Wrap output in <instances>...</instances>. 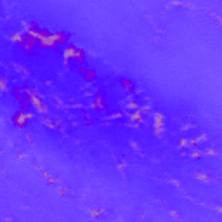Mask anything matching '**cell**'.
<instances>
[{
  "instance_id": "obj_2",
  "label": "cell",
  "mask_w": 222,
  "mask_h": 222,
  "mask_svg": "<svg viewBox=\"0 0 222 222\" xmlns=\"http://www.w3.org/2000/svg\"><path fill=\"white\" fill-rule=\"evenodd\" d=\"M30 118H33V115H31V113H28V111L21 109V111H17V113L12 116V123L17 125V127H24V125L28 123V120H30Z\"/></svg>"
},
{
  "instance_id": "obj_6",
  "label": "cell",
  "mask_w": 222,
  "mask_h": 222,
  "mask_svg": "<svg viewBox=\"0 0 222 222\" xmlns=\"http://www.w3.org/2000/svg\"><path fill=\"white\" fill-rule=\"evenodd\" d=\"M179 147H182V149L189 147V139H182V141L179 142Z\"/></svg>"
},
{
  "instance_id": "obj_5",
  "label": "cell",
  "mask_w": 222,
  "mask_h": 222,
  "mask_svg": "<svg viewBox=\"0 0 222 222\" xmlns=\"http://www.w3.org/2000/svg\"><path fill=\"white\" fill-rule=\"evenodd\" d=\"M122 87H123V89H127V90H132V89H134L132 82H130V80H127V78H123V80H122Z\"/></svg>"
},
{
  "instance_id": "obj_1",
  "label": "cell",
  "mask_w": 222,
  "mask_h": 222,
  "mask_svg": "<svg viewBox=\"0 0 222 222\" xmlns=\"http://www.w3.org/2000/svg\"><path fill=\"white\" fill-rule=\"evenodd\" d=\"M151 118H153V132L158 135V137H161L163 135V130L166 128V118L165 115L161 113V111H153L151 113Z\"/></svg>"
},
{
  "instance_id": "obj_9",
  "label": "cell",
  "mask_w": 222,
  "mask_h": 222,
  "mask_svg": "<svg viewBox=\"0 0 222 222\" xmlns=\"http://www.w3.org/2000/svg\"><path fill=\"white\" fill-rule=\"evenodd\" d=\"M196 177H198V179H201V180H203V182H207V180H210V179H208V177H207V175H203V173H198Z\"/></svg>"
},
{
  "instance_id": "obj_8",
  "label": "cell",
  "mask_w": 222,
  "mask_h": 222,
  "mask_svg": "<svg viewBox=\"0 0 222 222\" xmlns=\"http://www.w3.org/2000/svg\"><path fill=\"white\" fill-rule=\"evenodd\" d=\"M191 128H194V125H193V123H186L184 127H182V130H191Z\"/></svg>"
},
{
  "instance_id": "obj_11",
  "label": "cell",
  "mask_w": 222,
  "mask_h": 222,
  "mask_svg": "<svg viewBox=\"0 0 222 222\" xmlns=\"http://www.w3.org/2000/svg\"><path fill=\"white\" fill-rule=\"evenodd\" d=\"M125 166H127V163H120V165H118V168H120V170H123Z\"/></svg>"
},
{
  "instance_id": "obj_3",
  "label": "cell",
  "mask_w": 222,
  "mask_h": 222,
  "mask_svg": "<svg viewBox=\"0 0 222 222\" xmlns=\"http://www.w3.org/2000/svg\"><path fill=\"white\" fill-rule=\"evenodd\" d=\"M76 54H78V49L75 45H69V47L64 49V59H75Z\"/></svg>"
},
{
  "instance_id": "obj_7",
  "label": "cell",
  "mask_w": 222,
  "mask_h": 222,
  "mask_svg": "<svg viewBox=\"0 0 222 222\" xmlns=\"http://www.w3.org/2000/svg\"><path fill=\"white\" fill-rule=\"evenodd\" d=\"M191 158H200L201 156V151H198V149H191V154H189Z\"/></svg>"
},
{
  "instance_id": "obj_4",
  "label": "cell",
  "mask_w": 222,
  "mask_h": 222,
  "mask_svg": "<svg viewBox=\"0 0 222 222\" xmlns=\"http://www.w3.org/2000/svg\"><path fill=\"white\" fill-rule=\"evenodd\" d=\"M203 154H207V156H217L219 153H217V149H215V147H207V149L203 151Z\"/></svg>"
},
{
  "instance_id": "obj_10",
  "label": "cell",
  "mask_w": 222,
  "mask_h": 222,
  "mask_svg": "<svg viewBox=\"0 0 222 222\" xmlns=\"http://www.w3.org/2000/svg\"><path fill=\"white\" fill-rule=\"evenodd\" d=\"M170 215H173V217H177V219H180V215L175 212V210H170Z\"/></svg>"
}]
</instances>
